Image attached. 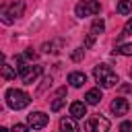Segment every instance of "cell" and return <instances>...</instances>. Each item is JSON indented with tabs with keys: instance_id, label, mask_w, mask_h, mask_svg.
Here are the masks:
<instances>
[{
	"instance_id": "3",
	"label": "cell",
	"mask_w": 132,
	"mask_h": 132,
	"mask_svg": "<svg viewBox=\"0 0 132 132\" xmlns=\"http://www.w3.org/2000/svg\"><path fill=\"white\" fill-rule=\"evenodd\" d=\"M16 72H19V76H21V80L25 82V85H33L37 78H39V74L43 72V66H39V64H35V66H19L16 68Z\"/></svg>"
},
{
	"instance_id": "14",
	"label": "cell",
	"mask_w": 132,
	"mask_h": 132,
	"mask_svg": "<svg viewBox=\"0 0 132 132\" xmlns=\"http://www.w3.org/2000/svg\"><path fill=\"white\" fill-rule=\"evenodd\" d=\"M0 21L4 25H12L14 23V19H12L10 10H8V4H0Z\"/></svg>"
},
{
	"instance_id": "10",
	"label": "cell",
	"mask_w": 132,
	"mask_h": 132,
	"mask_svg": "<svg viewBox=\"0 0 132 132\" xmlns=\"http://www.w3.org/2000/svg\"><path fill=\"white\" fill-rule=\"evenodd\" d=\"M16 68L14 66H10V64H6V62H0V76L2 78H6V80H12V78H16Z\"/></svg>"
},
{
	"instance_id": "15",
	"label": "cell",
	"mask_w": 132,
	"mask_h": 132,
	"mask_svg": "<svg viewBox=\"0 0 132 132\" xmlns=\"http://www.w3.org/2000/svg\"><path fill=\"white\" fill-rule=\"evenodd\" d=\"M118 12L120 14H130L132 12V0H120L118 2Z\"/></svg>"
},
{
	"instance_id": "20",
	"label": "cell",
	"mask_w": 132,
	"mask_h": 132,
	"mask_svg": "<svg viewBox=\"0 0 132 132\" xmlns=\"http://www.w3.org/2000/svg\"><path fill=\"white\" fill-rule=\"evenodd\" d=\"M80 58H82V47H78V50L72 52V60H74V62H78Z\"/></svg>"
},
{
	"instance_id": "26",
	"label": "cell",
	"mask_w": 132,
	"mask_h": 132,
	"mask_svg": "<svg viewBox=\"0 0 132 132\" xmlns=\"http://www.w3.org/2000/svg\"><path fill=\"white\" fill-rule=\"evenodd\" d=\"M0 113H2V109H0Z\"/></svg>"
},
{
	"instance_id": "27",
	"label": "cell",
	"mask_w": 132,
	"mask_h": 132,
	"mask_svg": "<svg viewBox=\"0 0 132 132\" xmlns=\"http://www.w3.org/2000/svg\"><path fill=\"white\" fill-rule=\"evenodd\" d=\"M130 76H132V72H130Z\"/></svg>"
},
{
	"instance_id": "2",
	"label": "cell",
	"mask_w": 132,
	"mask_h": 132,
	"mask_svg": "<svg viewBox=\"0 0 132 132\" xmlns=\"http://www.w3.org/2000/svg\"><path fill=\"white\" fill-rule=\"evenodd\" d=\"M29 103H31V95L25 93L23 89H8L6 91V105L10 109L19 111V109H25Z\"/></svg>"
},
{
	"instance_id": "24",
	"label": "cell",
	"mask_w": 132,
	"mask_h": 132,
	"mask_svg": "<svg viewBox=\"0 0 132 132\" xmlns=\"http://www.w3.org/2000/svg\"><path fill=\"white\" fill-rule=\"evenodd\" d=\"M120 130H122V132H126V130H132V122H124V124L120 126Z\"/></svg>"
},
{
	"instance_id": "22",
	"label": "cell",
	"mask_w": 132,
	"mask_h": 132,
	"mask_svg": "<svg viewBox=\"0 0 132 132\" xmlns=\"http://www.w3.org/2000/svg\"><path fill=\"white\" fill-rule=\"evenodd\" d=\"M93 41H95V35L91 33V35L87 37V41H85V47H91V45H93Z\"/></svg>"
},
{
	"instance_id": "11",
	"label": "cell",
	"mask_w": 132,
	"mask_h": 132,
	"mask_svg": "<svg viewBox=\"0 0 132 132\" xmlns=\"http://www.w3.org/2000/svg\"><path fill=\"white\" fill-rule=\"evenodd\" d=\"M68 82L78 89V87H82V85L87 82V74H85V72H70V74H68Z\"/></svg>"
},
{
	"instance_id": "18",
	"label": "cell",
	"mask_w": 132,
	"mask_h": 132,
	"mask_svg": "<svg viewBox=\"0 0 132 132\" xmlns=\"http://www.w3.org/2000/svg\"><path fill=\"white\" fill-rule=\"evenodd\" d=\"M118 52H120L122 56H132V43H122V45L118 47Z\"/></svg>"
},
{
	"instance_id": "7",
	"label": "cell",
	"mask_w": 132,
	"mask_h": 132,
	"mask_svg": "<svg viewBox=\"0 0 132 132\" xmlns=\"http://www.w3.org/2000/svg\"><path fill=\"white\" fill-rule=\"evenodd\" d=\"M109 109H111L113 116H126L128 109H130V103H128V99H124V97H116V99L111 101Z\"/></svg>"
},
{
	"instance_id": "5",
	"label": "cell",
	"mask_w": 132,
	"mask_h": 132,
	"mask_svg": "<svg viewBox=\"0 0 132 132\" xmlns=\"http://www.w3.org/2000/svg\"><path fill=\"white\" fill-rule=\"evenodd\" d=\"M109 120H105L103 116H95V118H91L87 124H85V128L87 130H93V132H107L109 130Z\"/></svg>"
},
{
	"instance_id": "6",
	"label": "cell",
	"mask_w": 132,
	"mask_h": 132,
	"mask_svg": "<svg viewBox=\"0 0 132 132\" xmlns=\"http://www.w3.org/2000/svg\"><path fill=\"white\" fill-rule=\"evenodd\" d=\"M47 122H50V118H47L43 111H33V113H29V116H27V124H29L31 128H35V130L45 128V126H47Z\"/></svg>"
},
{
	"instance_id": "4",
	"label": "cell",
	"mask_w": 132,
	"mask_h": 132,
	"mask_svg": "<svg viewBox=\"0 0 132 132\" xmlns=\"http://www.w3.org/2000/svg\"><path fill=\"white\" fill-rule=\"evenodd\" d=\"M99 10H101V4H99L97 0H82V2H78V4L74 6L76 16H80V19L93 16V14H97Z\"/></svg>"
},
{
	"instance_id": "8",
	"label": "cell",
	"mask_w": 132,
	"mask_h": 132,
	"mask_svg": "<svg viewBox=\"0 0 132 132\" xmlns=\"http://www.w3.org/2000/svg\"><path fill=\"white\" fill-rule=\"evenodd\" d=\"M101 89L99 87H93V89H89L87 91V95H85V103L87 105H97L99 101H101Z\"/></svg>"
},
{
	"instance_id": "21",
	"label": "cell",
	"mask_w": 132,
	"mask_h": 132,
	"mask_svg": "<svg viewBox=\"0 0 132 132\" xmlns=\"http://www.w3.org/2000/svg\"><path fill=\"white\" fill-rule=\"evenodd\" d=\"M29 128H31L29 124H14L12 126V130H29Z\"/></svg>"
},
{
	"instance_id": "23",
	"label": "cell",
	"mask_w": 132,
	"mask_h": 132,
	"mask_svg": "<svg viewBox=\"0 0 132 132\" xmlns=\"http://www.w3.org/2000/svg\"><path fill=\"white\" fill-rule=\"evenodd\" d=\"M25 56H27V58H29V60H35V58H37V54H35V52H33V50H31V47H29V50H27V52H25Z\"/></svg>"
},
{
	"instance_id": "9",
	"label": "cell",
	"mask_w": 132,
	"mask_h": 132,
	"mask_svg": "<svg viewBox=\"0 0 132 132\" xmlns=\"http://www.w3.org/2000/svg\"><path fill=\"white\" fill-rule=\"evenodd\" d=\"M70 116H72L74 120H80L82 116H87V103H82V101L70 103Z\"/></svg>"
},
{
	"instance_id": "17",
	"label": "cell",
	"mask_w": 132,
	"mask_h": 132,
	"mask_svg": "<svg viewBox=\"0 0 132 132\" xmlns=\"http://www.w3.org/2000/svg\"><path fill=\"white\" fill-rule=\"evenodd\" d=\"M64 103H66V99H62V95H58V99L52 101V111H60Z\"/></svg>"
},
{
	"instance_id": "25",
	"label": "cell",
	"mask_w": 132,
	"mask_h": 132,
	"mask_svg": "<svg viewBox=\"0 0 132 132\" xmlns=\"http://www.w3.org/2000/svg\"><path fill=\"white\" fill-rule=\"evenodd\" d=\"M0 62H4V52H0Z\"/></svg>"
},
{
	"instance_id": "1",
	"label": "cell",
	"mask_w": 132,
	"mask_h": 132,
	"mask_svg": "<svg viewBox=\"0 0 132 132\" xmlns=\"http://www.w3.org/2000/svg\"><path fill=\"white\" fill-rule=\"evenodd\" d=\"M93 76H95V80L99 82L101 89H111V87H116V85L120 82L118 74H116L107 64H97V66L93 68Z\"/></svg>"
},
{
	"instance_id": "19",
	"label": "cell",
	"mask_w": 132,
	"mask_h": 132,
	"mask_svg": "<svg viewBox=\"0 0 132 132\" xmlns=\"http://www.w3.org/2000/svg\"><path fill=\"white\" fill-rule=\"evenodd\" d=\"M128 33H132V19L126 21V25H124V29H122V35H128Z\"/></svg>"
},
{
	"instance_id": "13",
	"label": "cell",
	"mask_w": 132,
	"mask_h": 132,
	"mask_svg": "<svg viewBox=\"0 0 132 132\" xmlns=\"http://www.w3.org/2000/svg\"><path fill=\"white\" fill-rule=\"evenodd\" d=\"M60 130H70V132H76L78 130V124L74 122V118H62L60 120Z\"/></svg>"
},
{
	"instance_id": "16",
	"label": "cell",
	"mask_w": 132,
	"mask_h": 132,
	"mask_svg": "<svg viewBox=\"0 0 132 132\" xmlns=\"http://www.w3.org/2000/svg\"><path fill=\"white\" fill-rule=\"evenodd\" d=\"M103 29H105L103 19H95L93 25H91V33H93V35H99V33H103Z\"/></svg>"
},
{
	"instance_id": "12",
	"label": "cell",
	"mask_w": 132,
	"mask_h": 132,
	"mask_svg": "<svg viewBox=\"0 0 132 132\" xmlns=\"http://www.w3.org/2000/svg\"><path fill=\"white\" fill-rule=\"evenodd\" d=\"M8 10H10L12 19H19V16H23V12H25V2H23V0H16V2H12V4L8 6Z\"/></svg>"
}]
</instances>
